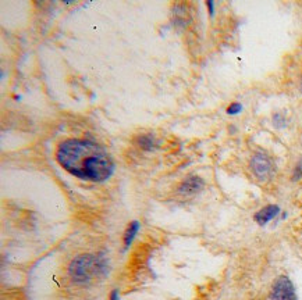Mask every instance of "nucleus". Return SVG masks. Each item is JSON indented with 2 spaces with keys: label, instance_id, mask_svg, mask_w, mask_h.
Listing matches in <instances>:
<instances>
[{
  "label": "nucleus",
  "instance_id": "obj_13",
  "mask_svg": "<svg viewBox=\"0 0 302 300\" xmlns=\"http://www.w3.org/2000/svg\"><path fill=\"white\" fill-rule=\"evenodd\" d=\"M206 7H207V11H209V14H210V16H213V14H215V3H213L212 0H207Z\"/></svg>",
  "mask_w": 302,
  "mask_h": 300
},
{
  "label": "nucleus",
  "instance_id": "obj_2",
  "mask_svg": "<svg viewBox=\"0 0 302 300\" xmlns=\"http://www.w3.org/2000/svg\"><path fill=\"white\" fill-rule=\"evenodd\" d=\"M107 270L106 260L102 256L81 254L69 267V277L76 283H86L95 277H103Z\"/></svg>",
  "mask_w": 302,
  "mask_h": 300
},
{
  "label": "nucleus",
  "instance_id": "obj_14",
  "mask_svg": "<svg viewBox=\"0 0 302 300\" xmlns=\"http://www.w3.org/2000/svg\"><path fill=\"white\" fill-rule=\"evenodd\" d=\"M110 300H119V292L113 291L110 293Z\"/></svg>",
  "mask_w": 302,
  "mask_h": 300
},
{
  "label": "nucleus",
  "instance_id": "obj_1",
  "mask_svg": "<svg viewBox=\"0 0 302 300\" xmlns=\"http://www.w3.org/2000/svg\"><path fill=\"white\" fill-rule=\"evenodd\" d=\"M56 160L71 175L91 182H103L114 172V163L103 147L91 140L67 139L56 150Z\"/></svg>",
  "mask_w": 302,
  "mask_h": 300
},
{
  "label": "nucleus",
  "instance_id": "obj_5",
  "mask_svg": "<svg viewBox=\"0 0 302 300\" xmlns=\"http://www.w3.org/2000/svg\"><path fill=\"white\" fill-rule=\"evenodd\" d=\"M205 188V181L198 175H191L182 181L178 186V193L182 196H194Z\"/></svg>",
  "mask_w": 302,
  "mask_h": 300
},
{
  "label": "nucleus",
  "instance_id": "obj_11",
  "mask_svg": "<svg viewBox=\"0 0 302 300\" xmlns=\"http://www.w3.org/2000/svg\"><path fill=\"white\" fill-rule=\"evenodd\" d=\"M273 124L276 125L277 128L285 127V118L280 113H277V114H275V117H273Z\"/></svg>",
  "mask_w": 302,
  "mask_h": 300
},
{
  "label": "nucleus",
  "instance_id": "obj_6",
  "mask_svg": "<svg viewBox=\"0 0 302 300\" xmlns=\"http://www.w3.org/2000/svg\"><path fill=\"white\" fill-rule=\"evenodd\" d=\"M278 214H280V207L277 206V205H268V206H265L263 208H260L259 211L255 213L253 220L259 225H266L272 220H275Z\"/></svg>",
  "mask_w": 302,
  "mask_h": 300
},
{
  "label": "nucleus",
  "instance_id": "obj_12",
  "mask_svg": "<svg viewBox=\"0 0 302 300\" xmlns=\"http://www.w3.org/2000/svg\"><path fill=\"white\" fill-rule=\"evenodd\" d=\"M302 178V164L295 165L293 171V181H300Z\"/></svg>",
  "mask_w": 302,
  "mask_h": 300
},
{
  "label": "nucleus",
  "instance_id": "obj_4",
  "mask_svg": "<svg viewBox=\"0 0 302 300\" xmlns=\"http://www.w3.org/2000/svg\"><path fill=\"white\" fill-rule=\"evenodd\" d=\"M270 300H298L297 298V292H295V286H294L293 281L287 277V275H281L278 277L270 291Z\"/></svg>",
  "mask_w": 302,
  "mask_h": 300
},
{
  "label": "nucleus",
  "instance_id": "obj_9",
  "mask_svg": "<svg viewBox=\"0 0 302 300\" xmlns=\"http://www.w3.org/2000/svg\"><path fill=\"white\" fill-rule=\"evenodd\" d=\"M174 21L176 24H185V20H187V9H185V4H177L174 7Z\"/></svg>",
  "mask_w": 302,
  "mask_h": 300
},
{
  "label": "nucleus",
  "instance_id": "obj_3",
  "mask_svg": "<svg viewBox=\"0 0 302 300\" xmlns=\"http://www.w3.org/2000/svg\"><path fill=\"white\" fill-rule=\"evenodd\" d=\"M251 170L256 180L260 182H266L272 180L275 175V163L266 153H255L251 159Z\"/></svg>",
  "mask_w": 302,
  "mask_h": 300
},
{
  "label": "nucleus",
  "instance_id": "obj_8",
  "mask_svg": "<svg viewBox=\"0 0 302 300\" xmlns=\"http://www.w3.org/2000/svg\"><path fill=\"white\" fill-rule=\"evenodd\" d=\"M137 145L142 149V150H153L155 149V139L151 135H141V137L137 138Z\"/></svg>",
  "mask_w": 302,
  "mask_h": 300
},
{
  "label": "nucleus",
  "instance_id": "obj_7",
  "mask_svg": "<svg viewBox=\"0 0 302 300\" xmlns=\"http://www.w3.org/2000/svg\"><path fill=\"white\" fill-rule=\"evenodd\" d=\"M139 223L138 221H132V223H129V225L127 227V230H126V233H124V249H128L129 245L132 243V240H134V238L137 236V233H138L139 231Z\"/></svg>",
  "mask_w": 302,
  "mask_h": 300
},
{
  "label": "nucleus",
  "instance_id": "obj_10",
  "mask_svg": "<svg viewBox=\"0 0 302 300\" xmlns=\"http://www.w3.org/2000/svg\"><path fill=\"white\" fill-rule=\"evenodd\" d=\"M226 112H227V114H230V115H235V114L242 112V104L238 103V102H234V103H231L227 107Z\"/></svg>",
  "mask_w": 302,
  "mask_h": 300
}]
</instances>
